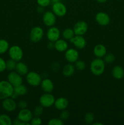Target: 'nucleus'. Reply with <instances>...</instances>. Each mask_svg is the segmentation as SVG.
I'll return each mask as SVG.
<instances>
[{"mask_svg":"<svg viewBox=\"0 0 124 125\" xmlns=\"http://www.w3.org/2000/svg\"><path fill=\"white\" fill-rule=\"evenodd\" d=\"M105 69V62L102 58L94 59L90 64V70L91 73L96 76L102 74Z\"/></svg>","mask_w":124,"mask_h":125,"instance_id":"obj_1","label":"nucleus"},{"mask_svg":"<svg viewBox=\"0 0 124 125\" xmlns=\"http://www.w3.org/2000/svg\"><path fill=\"white\" fill-rule=\"evenodd\" d=\"M14 92V87L8 81H0V100L10 97Z\"/></svg>","mask_w":124,"mask_h":125,"instance_id":"obj_2","label":"nucleus"},{"mask_svg":"<svg viewBox=\"0 0 124 125\" xmlns=\"http://www.w3.org/2000/svg\"><path fill=\"white\" fill-rule=\"evenodd\" d=\"M9 55L10 58L16 62H19L23 57V51L20 46L18 45H13L9 49Z\"/></svg>","mask_w":124,"mask_h":125,"instance_id":"obj_3","label":"nucleus"},{"mask_svg":"<svg viewBox=\"0 0 124 125\" xmlns=\"http://www.w3.org/2000/svg\"><path fill=\"white\" fill-rule=\"evenodd\" d=\"M26 79L27 83L33 87H36L40 85L42 81L40 74L35 72H28L26 76Z\"/></svg>","mask_w":124,"mask_h":125,"instance_id":"obj_4","label":"nucleus"},{"mask_svg":"<svg viewBox=\"0 0 124 125\" xmlns=\"http://www.w3.org/2000/svg\"><path fill=\"white\" fill-rule=\"evenodd\" d=\"M54 96L51 93H45L41 95L40 98V104L43 107L48 108L54 104L55 102Z\"/></svg>","mask_w":124,"mask_h":125,"instance_id":"obj_5","label":"nucleus"},{"mask_svg":"<svg viewBox=\"0 0 124 125\" xmlns=\"http://www.w3.org/2000/svg\"><path fill=\"white\" fill-rule=\"evenodd\" d=\"M44 31L40 26H35L31 29L30 32V39L32 42H39L42 39Z\"/></svg>","mask_w":124,"mask_h":125,"instance_id":"obj_6","label":"nucleus"},{"mask_svg":"<svg viewBox=\"0 0 124 125\" xmlns=\"http://www.w3.org/2000/svg\"><path fill=\"white\" fill-rule=\"evenodd\" d=\"M7 81L13 85V87L23 84V78L21 75L17 72L11 71L7 75Z\"/></svg>","mask_w":124,"mask_h":125,"instance_id":"obj_7","label":"nucleus"},{"mask_svg":"<svg viewBox=\"0 0 124 125\" xmlns=\"http://www.w3.org/2000/svg\"><path fill=\"white\" fill-rule=\"evenodd\" d=\"M2 108L6 111L9 112H12L15 111L17 107V103L14 99L11 97L4 99L2 102Z\"/></svg>","mask_w":124,"mask_h":125,"instance_id":"obj_8","label":"nucleus"},{"mask_svg":"<svg viewBox=\"0 0 124 125\" xmlns=\"http://www.w3.org/2000/svg\"><path fill=\"white\" fill-rule=\"evenodd\" d=\"M52 12L57 17H63L66 14L67 8L64 4L58 1L52 5Z\"/></svg>","mask_w":124,"mask_h":125,"instance_id":"obj_9","label":"nucleus"},{"mask_svg":"<svg viewBox=\"0 0 124 125\" xmlns=\"http://www.w3.org/2000/svg\"><path fill=\"white\" fill-rule=\"evenodd\" d=\"M88 29V26L86 22L85 21H79L77 22L74 25L73 30H74L75 35H83L86 34Z\"/></svg>","mask_w":124,"mask_h":125,"instance_id":"obj_10","label":"nucleus"},{"mask_svg":"<svg viewBox=\"0 0 124 125\" xmlns=\"http://www.w3.org/2000/svg\"><path fill=\"white\" fill-rule=\"evenodd\" d=\"M56 15L52 11H47L44 12L43 16V21L46 26H53L56 23Z\"/></svg>","mask_w":124,"mask_h":125,"instance_id":"obj_11","label":"nucleus"},{"mask_svg":"<svg viewBox=\"0 0 124 125\" xmlns=\"http://www.w3.org/2000/svg\"><path fill=\"white\" fill-rule=\"evenodd\" d=\"M33 118V113L28 109H22L18 113L17 118L23 122L30 124V122Z\"/></svg>","mask_w":124,"mask_h":125,"instance_id":"obj_12","label":"nucleus"},{"mask_svg":"<svg viewBox=\"0 0 124 125\" xmlns=\"http://www.w3.org/2000/svg\"><path fill=\"white\" fill-rule=\"evenodd\" d=\"M47 39L50 42H55L60 39V31L58 28L55 26H51L49 28L46 33Z\"/></svg>","mask_w":124,"mask_h":125,"instance_id":"obj_13","label":"nucleus"},{"mask_svg":"<svg viewBox=\"0 0 124 125\" xmlns=\"http://www.w3.org/2000/svg\"><path fill=\"white\" fill-rule=\"evenodd\" d=\"M64 57L66 60L69 63H74L79 59V54L75 49L69 48L65 51Z\"/></svg>","mask_w":124,"mask_h":125,"instance_id":"obj_14","label":"nucleus"},{"mask_svg":"<svg viewBox=\"0 0 124 125\" xmlns=\"http://www.w3.org/2000/svg\"><path fill=\"white\" fill-rule=\"evenodd\" d=\"M70 42L78 49H83L86 46V40L83 35H75Z\"/></svg>","mask_w":124,"mask_h":125,"instance_id":"obj_15","label":"nucleus"},{"mask_svg":"<svg viewBox=\"0 0 124 125\" xmlns=\"http://www.w3.org/2000/svg\"><path fill=\"white\" fill-rule=\"evenodd\" d=\"M96 20L98 24L101 26H106L110 22V18L106 13L100 12L96 14Z\"/></svg>","mask_w":124,"mask_h":125,"instance_id":"obj_16","label":"nucleus"},{"mask_svg":"<svg viewBox=\"0 0 124 125\" xmlns=\"http://www.w3.org/2000/svg\"><path fill=\"white\" fill-rule=\"evenodd\" d=\"M40 85H41V89L45 93H51L53 91L54 88L53 82L49 78H46L41 81Z\"/></svg>","mask_w":124,"mask_h":125,"instance_id":"obj_17","label":"nucleus"},{"mask_svg":"<svg viewBox=\"0 0 124 125\" xmlns=\"http://www.w3.org/2000/svg\"><path fill=\"white\" fill-rule=\"evenodd\" d=\"M69 102L66 98L64 97H60L56 99L54 102V106L57 109L62 111L68 107Z\"/></svg>","mask_w":124,"mask_h":125,"instance_id":"obj_18","label":"nucleus"},{"mask_svg":"<svg viewBox=\"0 0 124 125\" xmlns=\"http://www.w3.org/2000/svg\"><path fill=\"white\" fill-rule=\"evenodd\" d=\"M94 54L96 57L102 58L106 54V48L102 44H98L96 45L93 50Z\"/></svg>","mask_w":124,"mask_h":125,"instance_id":"obj_19","label":"nucleus"},{"mask_svg":"<svg viewBox=\"0 0 124 125\" xmlns=\"http://www.w3.org/2000/svg\"><path fill=\"white\" fill-rule=\"evenodd\" d=\"M54 48L58 52H65L68 49V44L65 40L59 39L54 42Z\"/></svg>","mask_w":124,"mask_h":125,"instance_id":"obj_20","label":"nucleus"},{"mask_svg":"<svg viewBox=\"0 0 124 125\" xmlns=\"http://www.w3.org/2000/svg\"><path fill=\"white\" fill-rule=\"evenodd\" d=\"M15 70L17 73H19L20 75H26L29 72V68L27 65L26 63L21 62H18L17 63L15 67Z\"/></svg>","mask_w":124,"mask_h":125,"instance_id":"obj_21","label":"nucleus"},{"mask_svg":"<svg viewBox=\"0 0 124 125\" xmlns=\"http://www.w3.org/2000/svg\"><path fill=\"white\" fill-rule=\"evenodd\" d=\"M112 74L115 79H120L124 76V70L120 66L116 65L112 70Z\"/></svg>","mask_w":124,"mask_h":125,"instance_id":"obj_22","label":"nucleus"},{"mask_svg":"<svg viewBox=\"0 0 124 125\" xmlns=\"http://www.w3.org/2000/svg\"><path fill=\"white\" fill-rule=\"evenodd\" d=\"M63 74L64 76L66 77H70L75 72V67L72 64V63H68V64L65 65L63 68Z\"/></svg>","mask_w":124,"mask_h":125,"instance_id":"obj_23","label":"nucleus"},{"mask_svg":"<svg viewBox=\"0 0 124 125\" xmlns=\"http://www.w3.org/2000/svg\"><path fill=\"white\" fill-rule=\"evenodd\" d=\"M62 35L64 40H70L71 39H72L75 35V33H74L73 29L71 28H66L64 29L62 32Z\"/></svg>","mask_w":124,"mask_h":125,"instance_id":"obj_24","label":"nucleus"},{"mask_svg":"<svg viewBox=\"0 0 124 125\" xmlns=\"http://www.w3.org/2000/svg\"><path fill=\"white\" fill-rule=\"evenodd\" d=\"M14 92L18 95H24L27 93L28 90L27 87L23 84L14 87Z\"/></svg>","mask_w":124,"mask_h":125,"instance_id":"obj_25","label":"nucleus"},{"mask_svg":"<svg viewBox=\"0 0 124 125\" xmlns=\"http://www.w3.org/2000/svg\"><path fill=\"white\" fill-rule=\"evenodd\" d=\"M13 123L10 117L7 114H0V125H11Z\"/></svg>","mask_w":124,"mask_h":125,"instance_id":"obj_26","label":"nucleus"},{"mask_svg":"<svg viewBox=\"0 0 124 125\" xmlns=\"http://www.w3.org/2000/svg\"><path fill=\"white\" fill-rule=\"evenodd\" d=\"M9 43L5 39H0V54L6 53L9 49Z\"/></svg>","mask_w":124,"mask_h":125,"instance_id":"obj_27","label":"nucleus"},{"mask_svg":"<svg viewBox=\"0 0 124 125\" xmlns=\"http://www.w3.org/2000/svg\"><path fill=\"white\" fill-rule=\"evenodd\" d=\"M16 65H17L16 61L12 59H10L6 61V69L9 71H13V70H15Z\"/></svg>","mask_w":124,"mask_h":125,"instance_id":"obj_28","label":"nucleus"},{"mask_svg":"<svg viewBox=\"0 0 124 125\" xmlns=\"http://www.w3.org/2000/svg\"><path fill=\"white\" fill-rule=\"evenodd\" d=\"M85 123L86 124H92L94 120V115L92 112H88L85 114V118H84Z\"/></svg>","mask_w":124,"mask_h":125,"instance_id":"obj_29","label":"nucleus"},{"mask_svg":"<svg viewBox=\"0 0 124 125\" xmlns=\"http://www.w3.org/2000/svg\"><path fill=\"white\" fill-rule=\"evenodd\" d=\"M103 61L106 63H112L115 61V56L112 53L106 54L103 57Z\"/></svg>","mask_w":124,"mask_h":125,"instance_id":"obj_30","label":"nucleus"},{"mask_svg":"<svg viewBox=\"0 0 124 125\" xmlns=\"http://www.w3.org/2000/svg\"><path fill=\"white\" fill-rule=\"evenodd\" d=\"M43 111L44 107L40 104L38 105V106H36L35 107L33 114H34V115L35 117H40L43 114Z\"/></svg>","mask_w":124,"mask_h":125,"instance_id":"obj_31","label":"nucleus"},{"mask_svg":"<svg viewBox=\"0 0 124 125\" xmlns=\"http://www.w3.org/2000/svg\"><path fill=\"white\" fill-rule=\"evenodd\" d=\"M63 121L60 118H53L49 120L48 122L49 125H63Z\"/></svg>","mask_w":124,"mask_h":125,"instance_id":"obj_32","label":"nucleus"},{"mask_svg":"<svg viewBox=\"0 0 124 125\" xmlns=\"http://www.w3.org/2000/svg\"><path fill=\"white\" fill-rule=\"evenodd\" d=\"M75 67L77 70L80 71L83 70L86 67V63L83 61L81 60H77L75 62Z\"/></svg>","mask_w":124,"mask_h":125,"instance_id":"obj_33","label":"nucleus"},{"mask_svg":"<svg viewBox=\"0 0 124 125\" xmlns=\"http://www.w3.org/2000/svg\"><path fill=\"white\" fill-rule=\"evenodd\" d=\"M69 116H70V114H69V111H68L66 109H64L62 110L60 114V118L62 119L63 121H64L68 119Z\"/></svg>","mask_w":124,"mask_h":125,"instance_id":"obj_34","label":"nucleus"},{"mask_svg":"<svg viewBox=\"0 0 124 125\" xmlns=\"http://www.w3.org/2000/svg\"><path fill=\"white\" fill-rule=\"evenodd\" d=\"M42 123V120H41L40 117H34L32 118L30 122V125H40Z\"/></svg>","mask_w":124,"mask_h":125,"instance_id":"obj_35","label":"nucleus"},{"mask_svg":"<svg viewBox=\"0 0 124 125\" xmlns=\"http://www.w3.org/2000/svg\"><path fill=\"white\" fill-rule=\"evenodd\" d=\"M51 0H37V4L42 7H46L51 4Z\"/></svg>","mask_w":124,"mask_h":125,"instance_id":"obj_36","label":"nucleus"},{"mask_svg":"<svg viewBox=\"0 0 124 125\" xmlns=\"http://www.w3.org/2000/svg\"><path fill=\"white\" fill-rule=\"evenodd\" d=\"M6 70V61L0 57V73L4 72Z\"/></svg>","mask_w":124,"mask_h":125,"instance_id":"obj_37","label":"nucleus"},{"mask_svg":"<svg viewBox=\"0 0 124 125\" xmlns=\"http://www.w3.org/2000/svg\"><path fill=\"white\" fill-rule=\"evenodd\" d=\"M17 106L21 109H26L28 106V103L26 100H21L17 103Z\"/></svg>","mask_w":124,"mask_h":125,"instance_id":"obj_38","label":"nucleus"},{"mask_svg":"<svg viewBox=\"0 0 124 125\" xmlns=\"http://www.w3.org/2000/svg\"><path fill=\"white\" fill-rule=\"evenodd\" d=\"M96 1L100 3H103V2H105L107 0H96Z\"/></svg>","mask_w":124,"mask_h":125,"instance_id":"obj_39","label":"nucleus"},{"mask_svg":"<svg viewBox=\"0 0 124 125\" xmlns=\"http://www.w3.org/2000/svg\"><path fill=\"white\" fill-rule=\"evenodd\" d=\"M92 125H103V123L96 122V123H92Z\"/></svg>","mask_w":124,"mask_h":125,"instance_id":"obj_40","label":"nucleus"},{"mask_svg":"<svg viewBox=\"0 0 124 125\" xmlns=\"http://www.w3.org/2000/svg\"><path fill=\"white\" fill-rule=\"evenodd\" d=\"M51 2H52V3H55V2H58V1H60V0H51Z\"/></svg>","mask_w":124,"mask_h":125,"instance_id":"obj_41","label":"nucleus"}]
</instances>
